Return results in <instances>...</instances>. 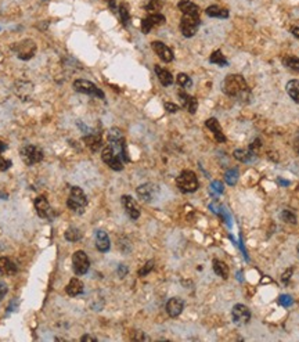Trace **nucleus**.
Returning a JSON list of instances; mask_svg holds the SVG:
<instances>
[{"label": "nucleus", "mask_w": 299, "mask_h": 342, "mask_svg": "<svg viewBox=\"0 0 299 342\" xmlns=\"http://www.w3.org/2000/svg\"><path fill=\"white\" fill-rule=\"evenodd\" d=\"M17 272H18V268H17V265L11 259H8L6 256L0 258V274H3V276H14Z\"/></svg>", "instance_id": "412c9836"}, {"label": "nucleus", "mask_w": 299, "mask_h": 342, "mask_svg": "<svg viewBox=\"0 0 299 342\" xmlns=\"http://www.w3.org/2000/svg\"><path fill=\"white\" fill-rule=\"evenodd\" d=\"M178 7L184 16L200 17V7L190 0H180Z\"/></svg>", "instance_id": "aec40b11"}, {"label": "nucleus", "mask_w": 299, "mask_h": 342, "mask_svg": "<svg viewBox=\"0 0 299 342\" xmlns=\"http://www.w3.org/2000/svg\"><path fill=\"white\" fill-rule=\"evenodd\" d=\"M20 155L23 158L25 165L32 166L35 163H39L43 160V151L39 146L35 144H26L20 148Z\"/></svg>", "instance_id": "20e7f679"}, {"label": "nucleus", "mask_w": 299, "mask_h": 342, "mask_svg": "<svg viewBox=\"0 0 299 342\" xmlns=\"http://www.w3.org/2000/svg\"><path fill=\"white\" fill-rule=\"evenodd\" d=\"M67 205L72 212L78 213V215H82L85 212L86 205H88V197L85 194V191L78 186H73L71 188L69 197L67 200Z\"/></svg>", "instance_id": "f03ea898"}, {"label": "nucleus", "mask_w": 299, "mask_h": 342, "mask_svg": "<svg viewBox=\"0 0 299 342\" xmlns=\"http://www.w3.org/2000/svg\"><path fill=\"white\" fill-rule=\"evenodd\" d=\"M126 273H128V268H126L125 265H121V266L118 268V274H119V277H125Z\"/></svg>", "instance_id": "c03bdc74"}, {"label": "nucleus", "mask_w": 299, "mask_h": 342, "mask_svg": "<svg viewBox=\"0 0 299 342\" xmlns=\"http://www.w3.org/2000/svg\"><path fill=\"white\" fill-rule=\"evenodd\" d=\"M82 238V231L78 228H69L67 231H65V240L71 241V243H75V241H79Z\"/></svg>", "instance_id": "7c9ffc66"}, {"label": "nucleus", "mask_w": 299, "mask_h": 342, "mask_svg": "<svg viewBox=\"0 0 299 342\" xmlns=\"http://www.w3.org/2000/svg\"><path fill=\"white\" fill-rule=\"evenodd\" d=\"M83 141H85V144L89 147L90 151H93V153H97L98 150L101 148V146H103V141H101V136L100 135H96V133H90V135H86L85 137H83Z\"/></svg>", "instance_id": "5701e85b"}, {"label": "nucleus", "mask_w": 299, "mask_h": 342, "mask_svg": "<svg viewBox=\"0 0 299 342\" xmlns=\"http://www.w3.org/2000/svg\"><path fill=\"white\" fill-rule=\"evenodd\" d=\"M72 269L76 276H83L86 274L90 269L89 256L86 255L85 251H76L72 255Z\"/></svg>", "instance_id": "0eeeda50"}, {"label": "nucleus", "mask_w": 299, "mask_h": 342, "mask_svg": "<svg viewBox=\"0 0 299 342\" xmlns=\"http://www.w3.org/2000/svg\"><path fill=\"white\" fill-rule=\"evenodd\" d=\"M96 247H97L100 252H108L110 251V248H111L110 237L104 230H97L96 231Z\"/></svg>", "instance_id": "6ab92c4d"}, {"label": "nucleus", "mask_w": 299, "mask_h": 342, "mask_svg": "<svg viewBox=\"0 0 299 342\" xmlns=\"http://www.w3.org/2000/svg\"><path fill=\"white\" fill-rule=\"evenodd\" d=\"M13 51H16L17 57L20 60H31L36 54V43L31 39H24V41L18 42L16 45H13Z\"/></svg>", "instance_id": "39448f33"}, {"label": "nucleus", "mask_w": 299, "mask_h": 342, "mask_svg": "<svg viewBox=\"0 0 299 342\" xmlns=\"http://www.w3.org/2000/svg\"><path fill=\"white\" fill-rule=\"evenodd\" d=\"M231 316L235 324H247L251 319V312L245 305L237 303L231 310Z\"/></svg>", "instance_id": "f8f14e48"}, {"label": "nucleus", "mask_w": 299, "mask_h": 342, "mask_svg": "<svg viewBox=\"0 0 299 342\" xmlns=\"http://www.w3.org/2000/svg\"><path fill=\"white\" fill-rule=\"evenodd\" d=\"M158 191H160L158 186L153 184V183H146V184H141L136 188L138 198L143 200L144 203H151L153 200H155V197L158 196Z\"/></svg>", "instance_id": "9d476101"}, {"label": "nucleus", "mask_w": 299, "mask_h": 342, "mask_svg": "<svg viewBox=\"0 0 299 342\" xmlns=\"http://www.w3.org/2000/svg\"><path fill=\"white\" fill-rule=\"evenodd\" d=\"M118 14H119V18H121L122 24L125 25V26L129 24L130 14L126 4H121V6H119V8H118Z\"/></svg>", "instance_id": "473e14b6"}, {"label": "nucleus", "mask_w": 299, "mask_h": 342, "mask_svg": "<svg viewBox=\"0 0 299 342\" xmlns=\"http://www.w3.org/2000/svg\"><path fill=\"white\" fill-rule=\"evenodd\" d=\"M101 160L114 171H122L123 169V161L116 155V153L108 144L101 151Z\"/></svg>", "instance_id": "1a4fd4ad"}, {"label": "nucleus", "mask_w": 299, "mask_h": 342, "mask_svg": "<svg viewBox=\"0 0 299 342\" xmlns=\"http://www.w3.org/2000/svg\"><path fill=\"white\" fill-rule=\"evenodd\" d=\"M238 178H240V172H238V169H234V168L229 169L226 172V175H225V180H226L229 186H234L235 183L238 182Z\"/></svg>", "instance_id": "2f4dec72"}, {"label": "nucleus", "mask_w": 299, "mask_h": 342, "mask_svg": "<svg viewBox=\"0 0 299 342\" xmlns=\"http://www.w3.org/2000/svg\"><path fill=\"white\" fill-rule=\"evenodd\" d=\"M209 61L212 63V64H218V66L220 67L227 66L226 57L223 56V53H222L220 50H216V51H213V53L210 54Z\"/></svg>", "instance_id": "c756f323"}, {"label": "nucleus", "mask_w": 299, "mask_h": 342, "mask_svg": "<svg viewBox=\"0 0 299 342\" xmlns=\"http://www.w3.org/2000/svg\"><path fill=\"white\" fill-rule=\"evenodd\" d=\"M153 268H154V262L153 261H148L146 263V265H144V266L141 268V269L138 270V276L144 277V276H146V274H148V273H150V272L153 270Z\"/></svg>", "instance_id": "58836bf2"}, {"label": "nucleus", "mask_w": 299, "mask_h": 342, "mask_svg": "<svg viewBox=\"0 0 299 342\" xmlns=\"http://www.w3.org/2000/svg\"><path fill=\"white\" fill-rule=\"evenodd\" d=\"M222 89L226 93L227 96L235 98H244L250 94V88L247 85V82L241 75H227L226 79L222 83Z\"/></svg>", "instance_id": "f257e3e1"}, {"label": "nucleus", "mask_w": 299, "mask_h": 342, "mask_svg": "<svg viewBox=\"0 0 299 342\" xmlns=\"http://www.w3.org/2000/svg\"><path fill=\"white\" fill-rule=\"evenodd\" d=\"M207 16L215 17V18H227L229 17V11L226 8L219 7V6H209L205 10Z\"/></svg>", "instance_id": "cd10ccee"}, {"label": "nucleus", "mask_w": 299, "mask_h": 342, "mask_svg": "<svg viewBox=\"0 0 299 342\" xmlns=\"http://www.w3.org/2000/svg\"><path fill=\"white\" fill-rule=\"evenodd\" d=\"M154 69H155V73H157L158 79L161 82V85H163V86H170V85L173 83V76H172V73H170L168 69H165V68H162V67L160 66H155Z\"/></svg>", "instance_id": "b1692460"}, {"label": "nucleus", "mask_w": 299, "mask_h": 342, "mask_svg": "<svg viewBox=\"0 0 299 342\" xmlns=\"http://www.w3.org/2000/svg\"><path fill=\"white\" fill-rule=\"evenodd\" d=\"M291 274H292V269H288L283 274V277H281V280H283L284 283H287V281L290 280V277H291Z\"/></svg>", "instance_id": "a18cd8bd"}, {"label": "nucleus", "mask_w": 299, "mask_h": 342, "mask_svg": "<svg viewBox=\"0 0 299 342\" xmlns=\"http://www.w3.org/2000/svg\"><path fill=\"white\" fill-rule=\"evenodd\" d=\"M122 205H123V208H125V211H126V213L129 215L130 219L136 220L140 218V209H138V206L136 205V203H135V200L132 198L130 196H122Z\"/></svg>", "instance_id": "2eb2a0df"}, {"label": "nucleus", "mask_w": 299, "mask_h": 342, "mask_svg": "<svg viewBox=\"0 0 299 342\" xmlns=\"http://www.w3.org/2000/svg\"><path fill=\"white\" fill-rule=\"evenodd\" d=\"M6 294H7V285L4 283H0V301L6 296Z\"/></svg>", "instance_id": "79ce46f5"}, {"label": "nucleus", "mask_w": 299, "mask_h": 342, "mask_svg": "<svg viewBox=\"0 0 299 342\" xmlns=\"http://www.w3.org/2000/svg\"><path fill=\"white\" fill-rule=\"evenodd\" d=\"M176 82H178L179 86H182V88H191V85H193L190 76L186 75V73H179L178 78H176Z\"/></svg>", "instance_id": "72a5a7b5"}, {"label": "nucleus", "mask_w": 299, "mask_h": 342, "mask_svg": "<svg viewBox=\"0 0 299 342\" xmlns=\"http://www.w3.org/2000/svg\"><path fill=\"white\" fill-rule=\"evenodd\" d=\"M7 150V144H4L3 141H0V154L3 153V151H6Z\"/></svg>", "instance_id": "8fccbe9b"}, {"label": "nucleus", "mask_w": 299, "mask_h": 342, "mask_svg": "<svg viewBox=\"0 0 299 342\" xmlns=\"http://www.w3.org/2000/svg\"><path fill=\"white\" fill-rule=\"evenodd\" d=\"M83 288H85V285H83L81 280L73 277V278H71V281L68 283V285L65 287V293L68 294L69 296H78V295L83 294Z\"/></svg>", "instance_id": "4be33fe9"}, {"label": "nucleus", "mask_w": 299, "mask_h": 342, "mask_svg": "<svg viewBox=\"0 0 299 342\" xmlns=\"http://www.w3.org/2000/svg\"><path fill=\"white\" fill-rule=\"evenodd\" d=\"M233 155H234L235 160H238L240 162L244 163L252 162V161L256 160V154H255L253 151H251L250 148H248V150H235Z\"/></svg>", "instance_id": "393cba45"}, {"label": "nucleus", "mask_w": 299, "mask_h": 342, "mask_svg": "<svg viewBox=\"0 0 299 342\" xmlns=\"http://www.w3.org/2000/svg\"><path fill=\"white\" fill-rule=\"evenodd\" d=\"M72 88L75 91L78 93H83V94H89V96H94L98 98H104V93L103 90L98 89L97 86L93 82L86 81V79H76L73 82Z\"/></svg>", "instance_id": "423d86ee"}, {"label": "nucleus", "mask_w": 299, "mask_h": 342, "mask_svg": "<svg viewBox=\"0 0 299 342\" xmlns=\"http://www.w3.org/2000/svg\"><path fill=\"white\" fill-rule=\"evenodd\" d=\"M165 108H166V111L168 113H178L179 111V106H176V104H173V103H169V101H166L165 103Z\"/></svg>", "instance_id": "a19ab883"}, {"label": "nucleus", "mask_w": 299, "mask_h": 342, "mask_svg": "<svg viewBox=\"0 0 299 342\" xmlns=\"http://www.w3.org/2000/svg\"><path fill=\"white\" fill-rule=\"evenodd\" d=\"M200 17H194V16H184L182 17V21H180V31L183 33V36L186 38H193L198 28H200Z\"/></svg>", "instance_id": "6e6552de"}, {"label": "nucleus", "mask_w": 299, "mask_h": 342, "mask_svg": "<svg viewBox=\"0 0 299 342\" xmlns=\"http://www.w3.org/2000/svg\"><path fill=\"white\" fill-rule=\"evenodd\" d=\"M297 252H298V258H299V244H298V247H297Z\"/></svg>", "instance_id": "3c124183"}, {"label": "nucleus", "mask_w": 299, "mask_h": 342, "mask_svg": "<svg viewBox=\"0 0 299 342\" xmlns=\"http://www.w3.org/2000/svg\"><path fill=\"white\" fill-rule=\"evenodd\" d=\"M291 33L295 36V38H297V39H299V26H292Z\"/></svg>", "instance_id": "09e8293b"}, {"label": "nucleus", "mask_w": 299, "mask_h": 342, "mask_svg": "<svg viewBox=\"0 0 299 342\" xmlns=\"http://www.w3.org/2000/svg\"><path fill=\"white\" fill-rule=\"evenodd\" d=\"M278 303L281 306H284V308H288V306H291L292 303H294V299H292L290 295H280L278 296Z\"/></svg>", "instance_id": "4c0bfd02"}, {"label": "nucleus", "mask_w": 299, "mask_h": 342, "mask_svg": "<svg viewBox=\"0 0 299 342\" xmlns=\"http://www.w3.org/2000/svg\"><path fill=\"white\" fill-rule=\"evenodd\" d=\"M281 219H283L284 222H287V223H292V225L297 223V216H295V213H292V212L288 211V209L281 212Z\"/></svg>", "instance_id": "c9c22d12"}, {"label": "nucleus", "mask_w": 299, "mask_h": 342, "mask_svg": "<svg viewBox=\"0 0 299 342\" xmlns=\"http://www.w3.org/2000/svg\"><path fill=\"white\" fill-rule=\"evenodd\" d=\"M205 125H207V128L213 133V136H215V138H216V141H219V143H225V141H226V136H225V133H223V131H222L220 123L218 122V119H216V118H209V119H207Z\"/></svg>", "instance_id": "f3484780"}, {"label": "nucleus", "mask_w": 299, "mask_h": 342, "mask_svg": "<svg viewBox=\"0 0 299 342\" xmlns=\"http://www.w3.org/2000/svg\"><path fill=\"white\" fill-rule=\"evenodd\" d=\"M105 1L113 11H116V0H105Z\"/></svg>", "instance_id": "49530a36"}, {"label": "nucleus", "mask_w": 299, "mask_h": 342, "mask_svg": "<svg viewBox=\"0 0 299 342\" xmlns=\"http://www.w3.org/2000/svg\"><path fill=\"white\" fill-rule=\"evenodd\" d=\"M179 100H180V103H182V107H183L184 110H187L190 114H195V113H197V108H198V101H197V98L190 96V94H187L186 91L180 90V91H179Z\"/></svg>", "instance_id": "4468645a"}, {"label": "nucleus", "mask_w": 299, "mask_h": 342, "mask_svg": "<svg viewBox=\"0 0 299 342\" xmlns=\"http://www.w3.org/2000/svg\"><path fill=\"white\" fill-rule=\"evenodd\" d=\"M11 165H13L11 161H8V160L3 158V157L0 155V171L1 172L7 171V169H10V166H11Z\"/></svg>", "instance_id": "ea45409f"}, {"label": "nucleus", "mask_w": 299, "mask_h": 342, "mask_svg": "<svg viewBox=\"0 0 299 342\" xmlns=\"http://www.w3.org/2000/svg\"><path fill=\"white\" fill-rule=\"evenodd\" d=\"M212 266H213V272H215L219 277H222V278H225V280L229 277L230 270H229V266H227L225 262L219 261V259H215L213 263H212Z\"/></svg>", "instance_id": "a878e982"}, {"label": "nucleus", "mask_w": 299, "mask_h": 342, "mask_svg": "<svg viewBox=\"0 0 299 342\" xmlns=\"http://www.w3.org/2000/svg\"><path fill=\"white\" fill-rule=\"evenodd\" d=\"M35 209L38 212V215H39L41 218H43V219L49 218L50 213H51V208H50L49 201L46 200V197L45 196H39L35 200Z\"/></svg>", "instance_id": "a211bd4d"}, {"label": "nucleus", "mask_w": 299, "mask_h": 342, "mask_svg": "<svg viewBox=\"0 0 299 342\" xmlns=\"http://www.w3.org/2000/svg\"><path fill=\"white\" fill-rule=\"evenodd\" d=\"M82 342H96L97 341V338H94V337H92V335H83L81 338Z\"/></svg>", "instance_id": "37998d69"}, {"label": "nucleus", "mask_w": 299, "mask_h": 342, "mask_svg": "<svg viewBox=\"0 0 299 342\" xmlns=\"http://www.w3.org/2000/svg\"><path fill=\"white\" fill-rule=\"evenodd\" d=\"M176 184L183 193H194L200 187L197 175L193 171H183L176 179Z\"/></svg>", "instance_id": "7ed1b4c3"}, {"label": "nucleus", "mask_w": 299, "mask_h": 342, "mask_svg": "<svg viewBox=\"0 0 299 342\" xmlns=\"http://www.w3.org/2000/svg\"><path fill=\"white\" fill-rule=\"evenodd\" d=\"M287 93L290 94V97L299 104V81L294 79V81H290L287 83Z\"/></svg>", "instance_id": "bb28decb"}, {"label": "nucleus", "mask_w": 299, "mask_h": 342, "mask_svg": "<svg viewBox=\"0 0 299 342\" xmlns=\"http://www.w3.org/2000/svg\"><path fill=\"white\" fill-rule=\"evenodd\" d=\"M151 47H153V50L155 51V54L161 58L163 63H170V61H173V51H172L165 43L155 41L151 43Z\"/></svg>", "instance_id": "ddd939ff"}, {"label": "nucleus", "mask_w": 299, "mask_h": 342, "mask_svg": "<svg viewBox=\"0 0 299 342\" xmlns=\"http://www.w3.org/2000/svg\"><path fill=\"white\" fill-rule=\"evenodd\" d=\"M165 17L162 16L161 13H153V14H148V16L141 21V31L143 33H148L151 29H153L155 25H163L165 24Z\"/></svg>", "instance_id": "9b49d317"}, {"label": "nucleus", "mask_w": 299, "mask_h": 342, "mask_svg": "<svg viewBox=\"0 0 299 342\" xmlns=\"http://www.w3.org/2000/svg\"><path fill=\"white\" fill-rule=\"evenodd\" d=\"M162 8V3L160 0H150V3L146 6V10L148 11V14L153 13H160Z\"/></svg>", "instance_id": "f704fd0d"}, {"label": "nucleus", "mask_w": 299, "mask_h": 342, "mask_svg": "<svg viewBox=\"0 0 299 342\" xmlns=\"http://www.w3.org/2000/svg\"><path fill=\"white\" fill-rule=\"evenodd\" d=\"M223 191H225V187H223V183H222V182H219V180L212 182V184H210V193H213V194H222Z\"/></svg>", "instance_id": "e433bc0d"}, {"label": "nucleus", "mask_w": 299, "mask_h": 342, "mask_svg": "<svg viewBox=\"0 0 299 342\" xmlns=\"http://www.w3.org/2000/svg\"><path fill=\"white\" fill-rule=\"evenodd\" d=\"M294 148H295V151L299 154V132L297 133V136H295V140H294Z\"/></svg>", "instance_id": "de8ad7c7"}, {"label": "nucleus", "mask_w": 299, "mask_h": 342, "mask_svg": "<svg viewBox=\"0 0 299 342\" xmlns=\"http://www.w3.org/2000/svg\"><path fill=\"white\" fill-rule=\"evenodd\" d=\"M184 309V301L182 298H170L166 303V313L170 318H178L179 315Z\"/></svg>", "instance_id": "dca6fc26"}, {"label": "nucleus", "mask_w": 299, "mask_h": 342, "mask_svg": "<svg viewBox=\"0 0 299 342\" xmlns=\"http://www.w3.org/2000/svg\"><path fill=\"white\" fill-rule=\"evenodd\" d=\"M283 64L294 72H299V58L297 56H285L283 58Z\"/></svg>", "instance_id": "c85d7f7f"}]
</instances>
